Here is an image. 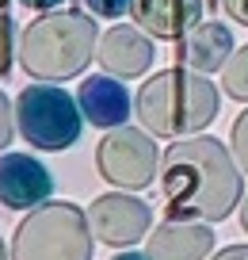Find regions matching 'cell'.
Returning a JSON list of instances; mask_svg holds the SVG:
<instances>
[{
  "label": "cell",
  "mask_w": 248,
  "mask_h": 260,
  "mask_svg": "<svg viewBox=\"0 0 248 260\" xmlns=\"http://www.w3.org/2000/svg\"><path fill=\"white\" fill-rule=\"evenodd\" d=\"M160 191L168 214L195 222H222L244 199V172L233 149L210 134H191L164 149Z\"/></svg>",
  "instance_id": "obj_1"
},
{
  "label": "cell",
  "mask_w": 248,
  "mask_h": 260,
  "mask_svg": "<svg viewBox=\"0 0 248 260\" xmlns=\"http://www.w3.org/2000/svg\"><path fill=\"white\" fill-rule=\"evenodd\" d=\"M96 46H99L96 16L73 8L42 12L19 35V69L31 81L65 84L92 65Z\"/></svg>",
  "instance_id": "obj_2"
},
{
  "label": "cell",
  "mask_w": 248,
  "mask_h": 260,
  "mask_svg": "<svg viewBox=\"0 0 248 260\" xmlns=\"http://www.w3.org/2000/svg\"><path fill=\"white\" fill-rule=\"evenodd\" d=\"M218 88L195 69H160L137 88L134 111L153 138H191L218 119Z\"/></svg>",
  "instance_id": "obj_3"
},
{
  "label": "cell",
  "mask_w": 248,
  "mask_h": 260,
  "mask_svg": "<svg viewBox=\"0 0 248 260\" xmlns=\"http://www.w3.org/2000/svg\"><path fill=\"white\" fill-rule=\"evenodd\" d=\"M88 211L77 203H42L12 234V260H92Z\"/></svg>",
  "instance_id": "obj_4"
},
{
  "label": "cell",
  "mask_w": 248,
  "mask_h": 260,
  "mask_svg": "<svg viewBox=\"0 0 248 260\" xmlns=\"http://www.w3.org/2000/svg\"><path fill=\"white\" fill-rule=\"evenodd\" d=\"M84 115H80L77 96L61 88V84H27L16 96V130L31 149L42 153H61V149L77 146Z\"/></svg>",
  "instance_id": "obj_5"
},
{
  "label": "cell",
  "mask_w": 248,
  "mask_h": 260,
  "mask_svg": "<svg viewBox=\"0 0 248 260\" xmlns=\"http://www.w3.org/2000/svg\"><path fill=\"white\" fill-rule=\"evenodd\" d=\"M164 153H157V138L149 130L115 126L96 146V172L119 191H141L160 176Z\"/></svg>",
  "instance_id": "obj_6"
},
{
  "label": "cell",
  "mask_w": 248,
  "mask_h": 260,
  "mask_svg": "<svg viewBox=\"0 0 248 260\" xmlns=\"http://www.w3.org/2000/svg\"><path fill=\"white\" fill-rule=\"evenodd\" d=\"M88 226L96 241L111 245V249H130L141 237H149L153 211L130 191H107L88 203Z\"/></svg>",
  "instance_id": "obj_7"
},
{
  "label": "cell",
  "mask_w": 248,
  "mask_h": 260,
  "mask_svg": "<svg viewBox=\"0 0 248 260\" xmlns=\"http://www.w3.org/2000/svg\"><path fill=\"white\" fill-rule=\"evenodd\" d=\"M54 191V176L31 153H0V203L8 211H34Z\"/></svg>",
  "instance_id": "obj_8"
},
{
  "label": "cell",
  "mask_w": 248,
  "mask_h": 260,
  "mask_svg": "<svg viewBox=\"0 0 248 260\" xmlns=\"http://www.w3.org/2000/svg\"><path fill=\"white\" fill-rule=\"evenodd\" d=\"M145 256L149 260H210L214 256V230H210V222L168 214L164 222H157V230H149Z\"/></svg>",
  "instance_id": "obj_9"
},
{
  "label": "cell",
  "mask_w": 248,
  "mask_h": 260,
  "mask_svg": "<svg viewBox=\"0 0 248 260\" xmlns=\"http://www.w3.org/2000/svg\"><path fill=\"white\" fill-rule=\"evenodd\" d=\"M96 61L103 73L119 81H134L145 69H153V39L137 23H115L111 31L99 35Z\"/></svg>",
  "instance_id": "obj_10"
},
{
  "label": "cell",
  "mask_w": 248,
  "mask_h": 260,
  "mask_svg": "<svg viewBox=\"0 0 248 260\" xmlns=\"http://www.w3.org/2000/svg\"><path fill=\"white\" fill-rule=\"evenodd\" d=\"M77 104L84 122L99 130H115V126H126L130 119V107H134V96L126 92V84L111 73H96V77H84L77 88Z\"/></svg>",
  "instance_id": "obj_11"
},
{
  "label": "cell",
  "mask_w": 248,
  "mask_h": 260,
  "mask_svg": "<svg viewBox=\"0 0 248 260\" xmlns=\"http://www.w3.org/2000/svg\"><path fill=\"white\" fill-rule=\"evenodd\" d=\"M130 19L149 39L180 42L187 31H195L202 23V0H134Z\"/></svg>",
  "instance_id": "obj_12"
},
{
  "label": "cell",
  "mask_w": 248,
  "mask_h": 260,
  "mask_svg": "<svg viewBox=\"0 0 248 260\" xmlns=\"http://www.w3.org/2000/svg\"><path fill=\"white\" fill-rule=\"evenodd\" d=\"M180 54H184L187 69H195V73H218V69H225V61L233 57V35L225 23H199L195 31H187L184 39H180Z\"/></svg>",
  "instance_id": "obj_13"
},
{
  "label": "cell",
  "mask_w": 248,
  "mask_h": 260,
  "mask_svg": "<svg viewBox=\"0 0 248 260\" xmlns=\"http://www.w3.org/2000/svg\"><path fill=\"white\" fill-rule=\"evenodd\" d=\"M222 92L229 100L248 104V46L233 50V57L225 61V69H222Z\"/></svg>",
  "instance_id": "obj_14"
},
{
  "label": "cell",
  "mask_w": 248,
  "mask_h": 260,
  "mask_svg": "<svg viewBox=\"0 0 248 260\" xmlns=\"http://www.w3.org/2000/svg\"><path fill=\"white\" fill-rule=\"evenodd\" d=\"M12 61H19V31L8 12H0V77L12 73Z\"/></svg>",
  "instance_id": "obj_15"
},
{
  "label": "cell",
  "mask_w": 248,
  "mask_h": 260,
  "mask_svg": "<svg viewBox=\"0 0 248 260\" xmlns=\"http://www.w3.org/2000/svg\"><path fill=\"white\" fill-rule=\"evenodd\" d=\"M229 149L237 157L240 172H248V107L233 119V130H229Z\"/></svg>",
  "instance_id": "obj_16"
},
{
  "label": "cell",
  "mask_w": 248,
  "mask_h": 260,
  "mask_svg": "<svg viewBox=\"0 0 248 260\" xmlns=\"http://www.w3.org/2000/svg\"><path fill=\"white\" fill-rule=\"evenodd\" d=\"M130 4L134 0H84L88 16H96V19H122L130 12Z\"/></svg>",
  "instance_id": "obj_17"
},
{
  "label": "cell",
  "mask_w": 248,
  "mask_h": 260,
  "mask_svg": "<svg viewBox=\"0 0 248 260\" xmlns=\"http://www.w3.org/2000/svg\"><path fill=\"white\" fill-rule=\"evenodd\" d=\"M16 107L8 104V96L0 92V153H8V142L16 138Z\"/></svg>",
  "instance_id": "obj_18"
},
{
  "label": "cell",
  "mask_w": 248,
  "mask_h": 260,
  "mask_svg": "<svg viewBox=\"0 0 248 260\" xmlns=\"http://www.w3.org/2000/svg\"><path fill=\"white\" fill-rule=\"evenodd\" d=\"M222 8L229 19H237V23L248 27V0H222Z\"/></svg>",
  "instance_id": "obj_19"
},
{
  "label": "cell",
  "mask_w": 248,
  "mask_h": 260,
  "mask_svg": "<svg viewBox=\"0 0 248 260\" xmlns=\"http://www.w3.org/2000/svg\"><path fill=\"white\" fill-rule=\"evenodd\" d=\"M210 260H248V245H225V249H218Z\"/></svg>",
  "instance_id": "obj_20"
},
{
  "label": "cell",
  "mask_w": 248,
  "mask_h": 260,
  "mask_svg": "<svg viewBox=\"0 0 248 260\" xmlns=\"http://www.w3.org/2000/svg\"><path fill=\"white\" fill-rule=\"evenodd\" d=\"M23 8H31V12H57V8H65L69 0H19Z\"/></svg>",
  "instance_id": "obj_21"
},
{
  "label": "cell",
  "mask_w": 248,
  "mask_h": 260,
  "mask_svg": "<svg viewBox=\"0 0 248 260\" xmlns=\"http://www.w3.org/2000/svg\"><path fill=\"white\" fill-rule=\"evenodd\" d=\"M111 260H149V256H145V252H130V249H126V252H115Z\"/></svg>",
  "instance_id": "obj_22"
},
{
  "label": "cell",
  "mask_w": 248,
  "mask_h": 260,
  "mask_svg": "<svg viewBox=\"0 0 248 260\" xmlns=\"http://www.w3.org/2000/svg\"><path fill=\"white\" fill-rule=\"evenodd\" d=\"M240 230H244V234H248V195H244V199H240Z\"/></svg>",
  "instance_id": "obj_23"
},
{
  "label": "cell",
  "mask_w": 248,
  "mask_h": 260,
  "mask_svg": "<svg viewBox=\"0 0 248 260\" xmlns=\"http://www.w3.org/2000/svg\"><path fill=\"white\" fill-rule=\"evenodd\" d=\"M0 260H12V245H4V237H0Z\"/></svg>",
  "instance_id": "obj_24"
},
{
  "label": "cell",
  "mask_w": 248,
  "mask_h": 260,
  "mask_svg": "<svg viewBox=\"0 0 248 260\" xmlns=\"http://www.w3.org/2000/svg\"><path fill=\"white\" fill-rule=\"evenodd\" d=\"M4 8H8V0H0V12H4Z\"/></svg>",
  "instance_id": "obj_25"
}]
</instances>
